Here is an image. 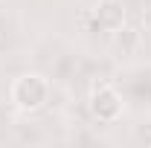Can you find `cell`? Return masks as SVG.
Masks as SVG:
<instances>
[{"label": "cell", "mask_w": 151, "mask_h": 148, "mask_svg": "<svg viewBox=\"0 0 151 148\" xmlns=\"http://www.w3.org/2000/svg\"><path fill=\"white\" fill-rule=\"evenodd\" d=\"M9 99L12 105L23 113H35L50 102V81L41 73H23L12 81L9 87Z\"/></svg>", "instance_id": "cell-1"}, {"label": "cell", "mask_w": 151, "mask_h": 148, "mask_svg": "<svg viewBox=\"0 0 151 148\" xmlns=\"http://www.w3.org/2000/svg\"><path fill=\"white\" fill-rule=\"evenodd\" d=\"M87 108H90V116H93L96 122L113 125V122L122 116V111H125V102H122V96H119L116 87H111V84H99V87L90 93Z\"/></svg>", "instance_id": "cell-2"}, {"label": "cell", "mask_w": 151, "mask_h": 148, "mask_svg": "<svg viewBox=\"0 0 151 148\" xmlns=\"http://www.w3.org/2000/svg\"><path fill=\"white\" fill-rule=\"evenodd\" d=\"M93 20L99 29L105 32H116L122 23H125V6L119 0H99L93 6Z\"/></svg>", "instance_id": "cell-3"}, {"label": "cell", "mask_w": 151, "mask_h": 148, "mask_svg": "<svg viewBox=\"0 0 151 148\" xmlns=\"http://www.w3.org/2000/svg\"><path fill=\"white\" fill-rule=\"evenodd\" d=\"M113 35V44H116V50L122 52V55H134L139 47H142V32L137 29V26H128V23H122Z\"/></svg>", "instance_id": "cell-4"}]
</instances>
